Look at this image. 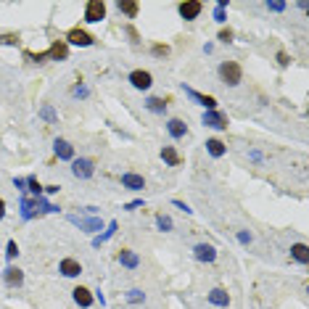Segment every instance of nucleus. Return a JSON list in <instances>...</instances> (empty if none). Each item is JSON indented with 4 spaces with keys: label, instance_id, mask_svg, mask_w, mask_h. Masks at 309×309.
Instances as JSON below:
<instances>
[{
    "label": "nucleus",
    "instance_id": "nucleus-2",
    "mask_svg": "<svg viewBox=\"0 0 309 309\" xmlns=\"http://www.w3.org/2000/svg\"><path fill=\"white\" fill-rule=\"evenodd\" d=\"M106 19V3L103 0H87L85 3V21L87 24H98Z\"/></svg>",
    "mask_w": 309,
    "mask_h": 309
},
{
    "label": "nucleus",
    "instance_id": "nucleus-41",
    "mask_svg": "<svg viewBox=\"0 0 309 309\" xmlns=\"http://www.w3.org/2000/svg\"><path fill=\"white\" fill-rule=\"evenodd\" d=\"M13 185H16L19 191H27V188H24V185H27V180H21V177H16V180H13Z\"/></svg>",
    "mask_w": 309,
    "mask_h": 309
},
{
    "label": "nucleus",
    "instance_id": "nucleus-28",
    "mask_svg": "<svg viewBox=\"0 0 309 309\" xmlns=\"http://www.w3.org/2000/svg\"><path fill=\"white\" fill-rule=\"evenodd\" d=\"M225 8H227V0H220V3H217V8H214V21L225 24Z\"/></svg>",
    "mask_w": 309,
    "mask_h": 309
},
{
    "label": "nucleus",
    "instance_id": "nucleus-10",
    "mask_svg": "<svg viewBox=\"0 0 309 309\" xmlns=\"http://www.w3.org/2000/svg\"><path fill=\"white\" fill-rule=\"evenodd\" d=\"M45 56H48L51 61H66L69 58V45L64 40H53V45L45 51Z\"/></svg>",
    "mask_w": 309,
    "mask_h": 309
},
{
    "label": "nucleus",
    "instance_id": "nucleus-11",
    "mask_svg": "<svg viewBox=\"0 0 309 309\" xmlns=\"http://www.w3.org/2000/svg\"><path fill=\"white\" fill-rule=\"evenodd\" d=\"M193 256L198 262H214V259H217V249H214L211 243H196L193 246Z\"/></svg>",
    "mask_w": 309,
    "mask_h": 309
},
{
    "label": "nucleus",
    "instance_id": "nucleus-6",
    "mask_svg": "<svg viewBox=\"0 0 309 309\" xmlns=\"http://www.w3.org/2000/svg\"><path fill=\"white\" fill-rule=\"evenodd\" d=\"M92 172H96V161L92 159H74L72 161V175L74 177L87 180V177H92Z\"/></svg>",
    "mask_w": 309,
    "mask_h": 309
},
{
    "label": "nucleus",
    "instance_id": "nucleus-15",
    "mask_svg": "<svg viewBox=\"0 0 309 309\" xmlns=\"http://www.w3.org/2000/svg\"><path fill=\"white\" fill-rule=\"evenodd\" d=\"M3 280H6V286H11V288H19L21 283H24V272L19 270V267H6V272H3Z\"/></svg>",
    "mask_w": 309,
    "mask_h": 309
},
{
    "label": "nucleus",
    "instance_id": "nucleus-35",
    "mask_svg": "<svg viewBox=\"0 0 309 309\" xmlns=\"http://www.w3.org/2000/svg\"><path fill=\"white\" fill-rule=\"evenodd\" d=\"M72 96H77V98H87V87H85V85H77V87L72 90Z\"/></svg>",
    "mask_w": 309,
    "mask_h": 309
},
{
    "label": "nucleus",
    "instance_id": "nucleus-20",
    "mask_svg": "<svg viewBox=\"0 0 309 309\" xmlns=\"http://www.w3.org/2000/svg\"><path fill=\"white\" fill-rule=\"evenodd\" d=\"M225 151H227V146L220 140V137H209V140H206V153L211 159H222Z\"/></svg>",
    "mask_w": 309,
    "mask_h": 309
},
{
    "label": "nucleus",
    "instance_id": "nucleus-1",
    "mask_svg": "<svg viewBox=\"0 0 309 309\" xmlns=\"http://www.w3.org/2000/svg\"><path fill=\"white\" fill-rule=\"evenodd\" d=\"M217 72H220V80H222L227 87H238L241 80H243V69H241L238 61H222Z\"/></svg>",
    "mask_w": 309,
    "mask_h": 309
},
{
    "label": "nucleus",
    "instance_id": "nucleus-3",
    "mask_svg": "<svg viewBox=\"0 0 309 309\" xmlns=\"http://www.w3.org/2000/svg\"><path fill=\"white\" fill-rule=\"evenodd\" d=\"M64 42L66 45H77V48H90V45L96 42V37H92L90 32H85V29H80V27H74V29H69V32H66Z\"/></svg>",
    "mask_w": 309,
    "mask_h": 309
},
{
    "label": "nucleus",
    "instance_id": "nucleus-37",
    "mask_svg": "<svg viewBox=\"0 0 309 309\" xmlns=\"http://www.w3.org/2000/svg\"><path fill=\"white\" fill-rule=\"evenodd\" d=\"M277 64H280V66H288V64H291V58H288V53H286V51L277 53Z\"/></svg>",
    "mask_w": 309,
    "mask_h": 309
},
{
    "label": "nucleus",
    "instance_id": "nucleus-39",
    "mask_svg": "<svg viewBox=\"0 0 309 309\" xmlns=\"http://www.w3.org/2000/svg\"><path fill=\"white\" fill-rule=\"evenodd\" d=\"M238 241H241V243H251V233H246V230H241V233H238Z\"/></svg>",
    "mask_w": 309,
    "mask_h": 309
},
{
    "label": "nucleus",
    "instance_id": "nucleus-21",
    "mask_svg": "<svg viewBox=\"0 0 309 309\" xmlns=\"http://www.w3.org/2000/svg\"><path fill=\"white\" fill-rule=\"evenodd\" d=\"M291 259L299 262V265H306V262H309V249H306V243H293V246H291Z\"/></svg>",
    "mask_w": 309,
    "mask_h": 309
},
{
    "label": "nucleus",
    "instance_id": "nucleus-13",
    "mask_svg": "<svg viewBox=\"0 0 309 309\" xmlns=\"http://www.w3.org/2000/svg\"><path fill=\"white\" fill-rule=\"evenodd\" d=\"M72 299H74V304H77V306L87 309V306H92V291H90V288H85V286H77V288L72 291Z\"/></svg>",
    "mask_w": 309,
    "mask_h": 309
},
{
    "label": "nucleus",
    "instance_id": "nucleus-22",
    "mask_svg": "<svg viewBox=\"0 0 309 309\" xmlns=\"http://www.w3.org/2000/svg\"><path fill=\"white\" fill-rule=\"evenodd\" d=\"M116 8H119V13H125L127 19H135L137 13H140V6H137L135 0H119Z\"/></svg>",
    "mask_w": 309,
    "mask_h": 309
},
{
    "label": "nucleus",
    "instance_id": "nucleus-38",
    "mask_svg": "<svg viewBox=\"0 0 309 309\" xmlns=\"http://www.w3.org/2000/svg\"><path fill=\"white\" fill-rule=\"evenodd\" d=\"M172 204H175V206H177V209H182V211H185V214H191V211H193V209H191V206H188V204H185V201H180V198H175V201H172Z\"/></svg>",
    "mask_w": 309,
    "mask_h": 309
},
{
    "label": "nucleus",
    "instance_id": "nucleus-42",
    "mask_svg": "<svg viewBox=\"0 0 309 309\" xmlns=\"http://www.w3.org/2000/svg\"><path fill=\"white\" fill-rule=\"evenodd\" d=\"M3 217H6V201L0 198V220H3Z\"/></svg>",
    "mask_w": 309,
    "mask_h": 309
},
{
    "label": "nucleus",
    "instance_id": "nucleus-19",
    "mask_svg": "<svg viewBox=\"0 0 309 309\" xmlns=\"http://www.w3.org/2000/svg\"><path fill=\"white\" fill-rule=\"evenodd\" d=\"M167 132L172 135L175 140H180V137L188 135V125H185L182 119H169V122H167Z\"/></svg>",
    "mask_w": 309,
    "mask_h": 309
},
{
    "label": "nucleus",
    "instance_id": "nucleus-9",
    "mask_svg": "<svg viewBox=\"0 0 309 309\" xmlns=\"http://www.w3.org/2000/svg\"><path fill=\"white\" fill-rule=\"evenodd\" d=\"M58 272L64 275V277H80L82 275V265L77 259L66 256V259H61V265H58Z\"/></svg>",
    "mask_w": 309,
    "mask_h": 309
},
{
    "label": "nucleus",
    "instance_id": "nucleus-24",
    "mask_svg": "<svg viewBox=\"0 0 309 309\" xmlns=\"http://www.w3.org/2000/svg\"><path fill=\"white\" fill-rule=\"evenodd\" d=\"M146 109L153 111V114H164L167 111V101L164 98H148L146 101Z\"/></svg>",
    "mask_w": 309,
    "mask_h": 309
},
{
    "label": "nucleus",
    "instance_id": "nucleus-36",
    "mask_svg": "<svg viewBox=\"0 0 309 309\" xmlns=\"http://www.w3.org/2000/svg\"><path fill=\"white\" fill-rule=\"evenodd\" d=\"M0 42H3V45H16L19 37L16 35H3V37H0Z\"/></svg>",
    "mask_w": 309,
    "mask_h": 309
},
{
    "label": "nucleus",
    "instance_id": "nucleus-30",
    "mask_svg": "<svg viewBox=\"0 0 309 309\" xmlns=\"http://www.w3.org/2000/svg\"><path fill=\"white\" fill-rule=\"evenodd\" d=\"M40 116H42V119H48V122H56V111L51 109V106H45V109L40 111Z\"/></svg>",
    "mask_w": 309,
    "mask_h": 309
},
{
    "label": "nucleus",
    "instance_id": "nucleus-7",
    "mask_svg": "<svg viewBox=\"0 0 309 309\" xmlns=\"http://www.w3.org/2000/svg\"><path fill=\"white\" fill-rule=\"evenodd\" d=\"M204 122L206 127H211V130H227V125H230V119L222 114V111H204Z\"/></svg>",
    "mask_w": 309,
    "mask_h": 309
},
{
    "label": "nucleus",
    "instance_id": "nucleus-23",
    "mask_svg": "<svg viewBox=\"0 0 309 309\" xmlns=\"http://www.w3.org/2000/svg\"><path fill=\"white\" fill-rule=\"evenodd\" d=\"M161 159H164L169 167H180V161H182V159H180V153H177L172 146H164V148H161Z\"/></svg>",
    "mask_w": 309,
    "mask_h": 309
},
{
    "label": "nucleus",
    "instance_id": "nucleus-4",
    "mask_svg": "<svg viewBox=\"0 0 309 309\" xmlns=\"http://www.w3.org/2000/svg\"><path fill=\"white\" fill-rule=\"evenodd\" d=\"M182 90H185V96H188V98H193L198 106H204L206 111H217V98L204 96V92H198V90H193V87H188V85H182Z\"/></svg>",
    "mask_w": 309,
    "mask_h": 309
},
{
    "label": "nucleus",
    "instance_id": "nucleus-16",
    "mask_svg": "<svg viewBox=\"0 0 309 309\" xmlns=\"http://www.w3.org/2000/svg\"><path fill=\"white\" fill-rule=\"evenodd\" d=\"M206 301L214 304V306H227V304H230V293H227L225 288H211V291L206 293Z\"/></svg>",
    "mask_w": 309,
    "mask_h": 309
},
{
    "label": "nucleus",
    "instance_id": "nucleus-29",
    "mask_svg": "<svg viewBox=\"0 0 309 309\" xmlns=\"http://www.w3.org/2000/svg\"><path fill=\"white\" fill-rule=\"evenodd\" d=\"M6 256H8V259H16V256H19V246H16V241H8V246H6Z\"/></svg>",
    "mask_w": 309,
    "mask_h": 309
},
{
    "label": "nucleus",
    "instance_id": "nucleus-5",
    "mask_svg": "<svg viewBox=\"0 0 309 309\" xmlns=\"http://www.w3.org/2000/svg\"><path fill=\"white\" fill-rule=\"evenodd\" d=\"M177 11H180V16H182L185 21H193V19L201 16V11H204V3H201V0H185V3L177 6Z\"/></svg>",
    "mask_w": 309,
    "mask_h": 309
},
{
    "label": "nucleus",
    "instance_id": "nucleus-40",
    "mask_svg": "<svg viewBox=\"0 0 309 309\" xmlns=\"http://www.w3.org/2000/svg\"><path fill=\"white\" fill-rule=\"evenodd\" d=\"M140 206H143V201H130L125 209H127V211H135V209H140Z\"/></svg>",
    "mask_w": 309,
    "mask_h": 309
},
{
    "label": "nucleus",
    "instance_id": "nucleus-17",
    "mask_svg": "<svg viewBox=\"0 0 309 309\" xmlns=\"http://www.w3.org/2000/svg\"><path fill=\"white\" fill-rule=\"evenodd\" d=\"M74 225H80L85 233H98V230H103V222L98 217H92V220H85V217H69Z\"/></svg>",
    "mask_w": 309,
    "mask_h": 309
},
{
    "label": "nucleus",
    "instance_id": "nucleus-33",
    "mask_svg": "<svg viewBox=\"0 0 309 309\" xmlns=\"http://www.w3.org/2000/svg\"><path fill=\"white\" fill-rule=\"evenodd\" d=\"M151 53H153V56H167V53H169V45H153Z\"/></svg>",
    "mask_w": 309,
    "mask_h": 309
},
{
    "label": "nucleus",
    "instance_id": "nucleus-27",
    "mask_svg": "<svg viewBox=\"0 0 309 309\" xmlns=\"http://www.w3.org/2000/svg\"><path fill=\"white\" fill-rule=\"evenodd\" d=\"M27 185H29V188H27V191H29V193H32L35 198H40V196H42V185L37 182V177H27Z\"/></svg>",
    "mask_w": 309,
    "mask_h": 309
},
{
    "label": "nucleus",
    "instance_id": "nucleus-31",
    "mask_svg": "<svg viewBox=\"0 0 309 309\" xmlns=\"http://www.w3.org/2000/svg\"><path fill=\"white\" fill-rule=\"evenodd\" d=\"M127 299H130L132 304H140V301H143L146 296H143V293H140V291H130V293H127Z\"/></svg>",
    "mask_w": 309,
    "mask_h": 309
},
{
    "label": "nucleus",
    "instance_id": "nucleus-25",
    "mask_svg": "<svg viewBox=\"0 0 309 309\" xmlns=\"http://www.w3.org/2000/svg\"><path fill=\"white\" fill-rule=\"evenodd\" d=\"M114 233H116V222H109V227H106V233H103V235L92 238V246H101V243H106V241H109Z\"/></svg>",
    "mask_w": 309,
    "mask_h": 309
},
{
    "label": "nucleus",
    "instance_id": "nucleus-26",
    "mask_svg": "<svg viewBox=\"0 0 309 309\" xmlns=\"http://www.w3.org/2000/svg\"><path fill=\"white\" fill-rule=\"evenodd\" d=\"M156 227L161 233H169L172 230V217H167V214H156Z\"/></svg>",
    "mask_w": 309,
    "mask_h": 309
},
{
    "label": "nucleus",
    "instance_id": "nucleus-12",
    "mask_svg": "<svg viewBox=\"0 0 309 309\" xmlns=\"http://www.w3.org/2000/svg\"><path fill=\"white\" fill-rule=\"evenodd\" d=\"M53 151H56V156H58V159H64V161H74V146H72L69 140H64V137H56Z\"/></svg>",
    "mask_w": 309,
    "mask_h": 309
},
{
    "label": "nucleus",
    "instance_id": "nucleus-34",
    "mask_svg": "<svg viewBox=\"0 0 309 309\" xmlns=\"http://www.w3.org/2000/svg\"><path fill=\"white\" fill-rule=\"evenodd\" d=\"M267 8L275 11V13H280V11H286V3H280V0H272V3H267Z\"/></svg>",
    "mask_w": 309,
    "mask_h": 309
},
{
    "label": "nucleus",
    "instance_id": "nucleus-18",
    "mask_svg": "<svg viewBox=\"0 0 309 309\" xmlns=\"http://www.w3.org/2000/svg\"><path fill=\"white\" fill-rule=\"evenodd\" d=\"M119 265L127 267V270H137V265H140V256H137L132 249H122L119 251Z\"/></svg>",
    "mask_w": 309,
    "mask_h": 309
},
{
    "label": "nucleus",
    "instance_id": "nucleus-14",
    "mask_svg": "<svg viewBox=\"0 0 309 309\" xmlns=\"http://www.w3.org/2000/svg\"><path fill=\"white\" fill-rule=\"evenodd\" d=\"M122 188H127V191H143L146 188V180L143 175H135V172H125L122 175Z\"/></svg>",
    "mask_w": 309,
    "mask_h": 309
},
{
    "label": "nucleus",
    "instance_id": "nucleus-32",
    "mask_svg": "<svg viewBox=\"0 0 309 309\" xmlns=\"http://www.w3.org/2000/svg\"><path fill=\"white\" fill-rule=\"evenodd\" d=\"M220 42H233V29H220Z\"/></svg>",
    "mask_w": 309,
    "mask_h": 309
},
{
    "label": "nucleus",
    "instance_id": "nucleus-8",
    "mask_svg": "<svg viewBox=\"0 0 309 309\" xmlns=\"http://www.w3.org/2000/svg\"><path fill=\"white\" fill-rule=\"evenodd\" d=\"M130 85H132L135 90H148V87L153 85V77H151V72H146V69H135V72H130Z\"/></svg>",
    "mask_w": 309,
    "mask_h": 309
}]
</instances>
